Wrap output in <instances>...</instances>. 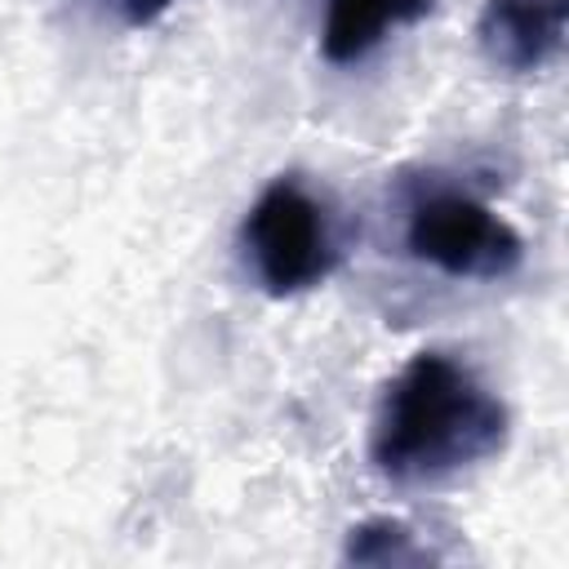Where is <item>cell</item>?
I'll return each mask as SVG.
<instances>
[{
	"mask_svg": "<svg viewBox=\"0 0 569 569\" xmlns=\"http://www.w3.org/2000/svg\"><path fill=\"white\" fill-rule=\"evenodd\" d=\"M511 413L471 365L418 351L382 387L369 427V462L382 480L418 489L453 480L502 453Z\"/></svg>",
	"mask_w": 569,
	"mask_h": 569,
	"instance_id": "obj_1",
	"label": "cell"
},
{
	"mask_svg": "<svg viewBox=\"0 0 569 569\" xmlns=\"http://www.w3.org/2000/svg\"><path fill=\"white\" fill-rule=\"evenodd\" d=\"M240 253L271 298L325 284L342 262V231L329 200L302 178H271L240 222Z\"/></svg>",
	"mask_w": 569,
	"mask_h": 569,
	"instance_id": "obj_2",
	"label": "cell"
},
{
	"mask_svg": "<svg viewBox=\"0 0 569 569\" xmlns=\"http://www.w3.org/2000/svg\"><path fill=\"white\" fill-rule=\"evenodd\" d=\"M405 249L453 280H502L525 262L520 231L471 187L422 178L405 191Z\"/></svg>",
	"mask_w": 569,
	"mask_h": 569,
	"instance_id": "obj_3",
	"label": "cell"
},
{
	"mask_svg": "<svg viewBox=\"0 0 569 569\" xmlns=\"http://www.w3.org/2000/svg\"><path fill=\"white\" fill-rule=\"evenodd\" d=\"M565 13L569 0H485L476 44L489 67L507 76H529L560 53Z\"/></svg>",
	"mask_w": 569,
	"mask_h": 569,
	"instance_id": "obj_4",
	"label": "cell"
},
{
	"mask_svg": "<svg viewBox=\"0 0 569 569\" xmlns=\"http://www.w3.org/2000/svg\"><path fill=\"white\" fill-rule=\"evenodd\" d=\"M436 0H329L320 27V53L333 67H351L369 58L396 27L431 13Z\"/></svg>",
	"mask_w": 569,
	"mask_h": 569,
	"instance_id": "obj_5",
	"label": "cell"
},
{
	"mask_svg": "<svg viewBox=\"0 0 569 569\" xmlns=\"http://www.w3.org/2000/svg\"><path fill=\"white\" fill-rule=\"evenodd\" d=\"M422 556L427 551L413 547V533L400 520H365L347 538V560L356 565H409Z\"/></svg>",
	"mask_w": 569,
	"mask_h": 569,
	"instance_id": "obj_6",
	"label": "cell"
},
{
	"mask_svg": "<svg viewBox=\"0 0 569 569\" xmlns=\"http://www.w3.org/2000/svg\"><path fill=\"white\" fill-rule=\"evenodd\" d=\"M107 4L116 9V18L124 27H151V22H160L169 13L173 0H107Z\"/></svg>",
	"mask_w": 569,
	"mask_h": 569,
	"instance_id": "obj_7",
	"label": "cell"
}]
</instances>
